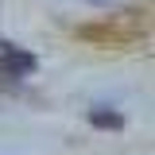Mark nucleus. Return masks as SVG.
<instances>
[{
    "instance_id": "1",
    "label": "nucleus",
    "mask_w": 155,
    "mask_h": 155,
    "mask_svg": "<svg viewBox=\"0 0 155 155\" xmlns=\"http://www.w3.org/2000/svg\"><path fill=\"white\" fill-rule=\"evenodd\" d=\"M31 70H35V54L8 43V39H0V81H19Z\"/></svg>"
},
{
    "instance_id": "2",
    "label": "nucleus",
    "mask_w": 155,
    "mask_h": 155,
    "mask_svg": "<svg viewBox=\"0 0 155 155\" xmlns=\"http://www.w3.org/2000/svg\"><path fill=\"white\" fill-rule=\"evenodd\" d=\"M89 120H93L97 128H120V124H124V116H120V113H109V109H93Z\"/></svg>"
},
{
    "instance_id": "3",
    "label": "nucleus",
    "mask_w": 155,
    "mask_h": 155,
    "mask_svg": "<svg viewBox=\"0 0 155 155\" xmlns=\"http://www.w3.org/2000/svg\"><path fill=\"white\" fill-rule=\"evenodd\" d=\"M85 4H113V0H85Z\"/></svg>"
}]
</instances>
